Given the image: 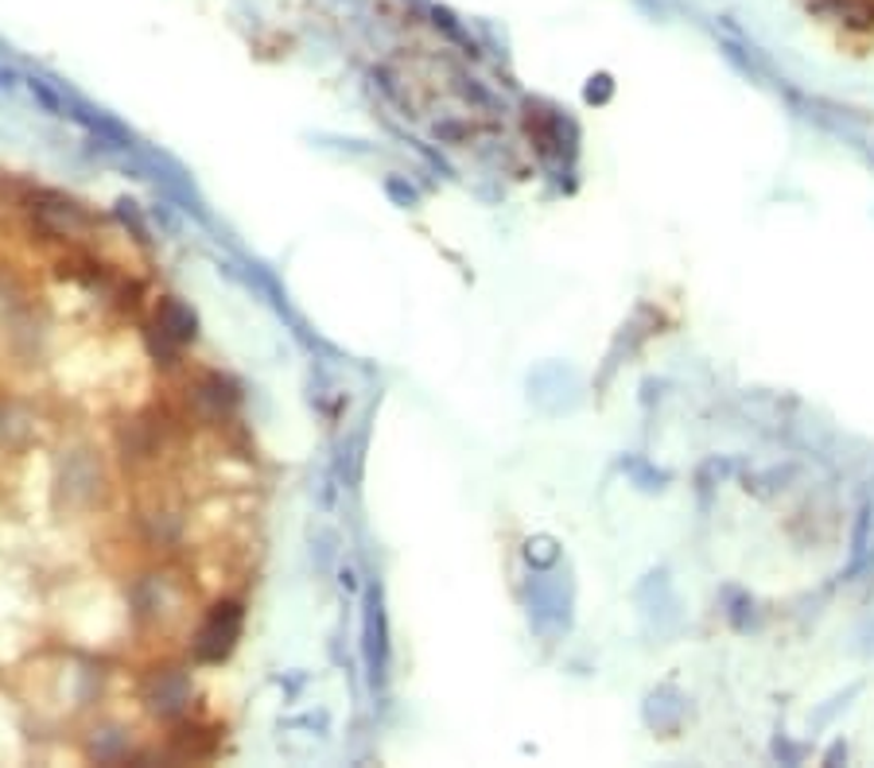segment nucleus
<instances>
[{
  "mask_svg": "<svg viewBox=\"0 0 874 768\" xmlns=\"http://www.w3.org/2000/svg\"><path fill=\"white\" fill-rule=\"evenodd\" d=\"M241 633V610L238 606H215V613L206 618V625L198 629V641H195V653L198 660H222L226 653L233 648Z\"/></svg>",
  "mask_w": 874,
  "mask_h": 768,
  "instance_id": "f03ea898",
  "label": "nucleus"
},
{
  "mask_svg": "<svg viewBox=\"0 0 874 768\" xmlns=\"http://www.w3.org/2000/svg\"><path fill=\"white\" fill-rule=\"evenodd\" d=\"M781 94L793 101V109L804 117V121L816 124V129H824V133L851 136V133H859V129H866V124H871V117H866L863 109L839 106V101H828V98H804V94H797L793 86H781Z\"/></svg>",
  "mask_w": 874,
  "mask_h": 768,
  "instance_id": "f257e3e1",
  "label": "nucleus"
},
{
  "mask_svg": "<svg viewBox=\"0 0 874 768\" xmlns=\"http://www.w3.org/2000/svg\"><path fill=\"white\" fill-rule=\"evenodd\" d=\"M610 94H615V86H610L607 74H598V78H591V86H587V101H607Z\"/></svg>",
  "mask_w": 874,
  "mask_h": 768,
  "instance_id": "423d86ee",
  "label": "nucleus"
},
{
  "mask_svg": "<svg viewBox=\"0 0 874 768\" xmlns=\"http://www.w3.org/2000/svg\"><path fill=\"white\" fill-rule=\"evenodd\" d=\"M839 760H848V742H836L824 753V765H839Z\"/></svg>",
  "mask_w": 874,
  "mask_h": 768,
  "instance_id": "6e6552de",
  "label": "nucleus"
},
{
  "mask_svg": "<svg viewBox=\"0 0 874 768\" xmlns=\"http://www.w3.org/2000/svg\"><path fill=\"white\" fill-rule=\"evenodd\" d=\"M680 718H684V698L672 687H660L657 695H650V707H645V722L657 726L665 733L680 730Z\"/></svg>",
  "mask_w": 874,
  "mask_h": 768,
  "instance_id": "7ed1b4c3",
  "label": "nucleus"
},
{
  "mask_svg": "<svg viewBox=\"0 0 874 768\" xmlns=\"http://www.w3.org/2000/svg\"><path fill=\"white\" fill-rule=\"evenodd\" d=\"M774 757H781V760H789V765H797V760L804 757V749H793L786 737H777V742H774Z\"/></svg>",
  "mask_w": 874,
  "mask_h": 768,
  "instance_id": "0eeeda50",
  "label": "nucleus"
},
{
  "mask_svg": "<svg viewBox=\"0 0 874 768\" xmlns=\"http://www.w3.org/2000/svg\"><path fill=\"white\" fill-rule=\"evenodd\" d=\"M871 504H863L859 509V516H855V532H851V566H848V574H855L859 566H863V559H866V551H871Z\"/></svg>",
  "mask_w": 874,
  "mask_h": 768,
  "instance_id": "39448f33",
  "label": "nucleus"
},
{
  "mask_svg": "<svg viewBox=\"0 0 874 768\" xmlns=\"http://www.w3.org/2000/svg\"><path fill=\"white\" fill-rule=\"evenodd\" d=\"M824 4L851 32H871L874 27V0H824Z\"/></svg>",
  "mask_w": 874,
  "mask_h": 768,
  "instance_id": "20e7f679",
  "label": "nucleus"
}]
</instances>
